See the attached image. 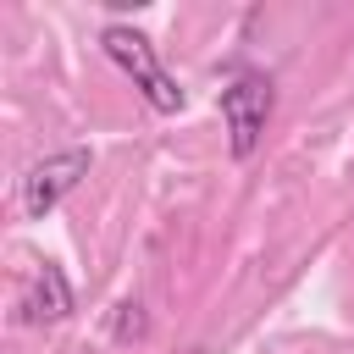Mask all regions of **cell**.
I'll return each mask as SVG.
<instances>
[{"instance_id":"1","label":"cell","mask_w":354,"mask_h":354,"mask_svg":"<svg viewBox=\"0 0 354 354\" xmlns=\"http://www.w3.org/2000/svg\"><path fill=\"white\" fill-rule=\"evenodd\" d=\"M100 50L144 88V100L160 111V116H177L183 111V83L160 66V55H155V44L138 33V28H127V22H111V28H100Z\"/></svg>"},{"instance_id":"2","label":"cell","mask_w":354,"mask_h":354,"mask_svg":"<svg viewBox=\"0 0 354 354\" xmlns=\"http://www.w3.org/2000/svg\"><path fill=\"white\" fill-rule=\"evenodd\" d=\"M271 77L266 72H238L227 88H221V122H227V144L238 160H249L266 138V122H271Z\"/></svg>"},{"instance_id":"3","label":"cell","mask_w":354,"mask_h":354,"mask_svg":"<svg viewBox=\"0 0 354 354\" xmlns=\"http://www.w3.org/2000/svg\"><path fill=\"white\" fill-rule=\"evenodd\" d=\"M88 166H94V155L88 149H61V155H50V160H39L28 177H22V216H50L83 177H88Z\"/></svg>"},{"instance_id":"4","label":"cell","mask_w":354,"mask_h":354,"mask_svg":"<svg viewBox=\"0 0 354 354\" xmlns=\"http://www.w3.org/2000/svg\"><path fill=\"white\" fill-rule=\"evenodd\" d=\"M22 315L39 321V326H55V321L72 315V288H66L61 266H44V271L33 277V288H28V299H22Z\"/></svg>"},{"instance_id":"5","label":"cell","mask_w":354,"mask_h":354,"mask_svg":"<svg viewBox=\"0 0 354 354\" xmlns=\"http://www.w3.org/2000/svg\"><path fill=\"white\" fill-rule=\"evenodd\" d=\"M111 337H116V343H127V337H144V315H138V304H116Z\"/></svg>"}]
</instances>
